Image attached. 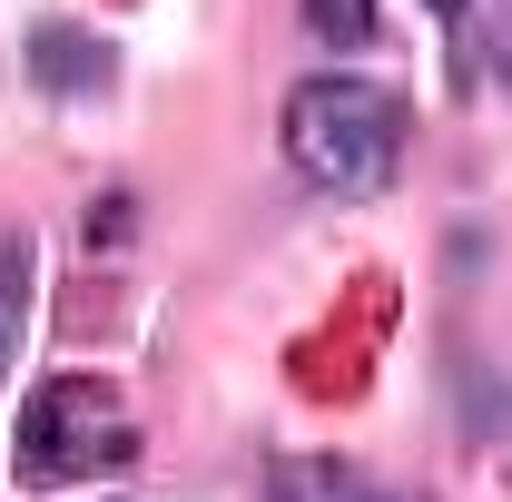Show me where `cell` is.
I'll list each match as a JSON object with an SVG mask.
<instances>
[{"instance_id": "6da1fadb", "label": "cell", "mask_w": 512, "mask_h": 502, "mask_svg": "<svg viewBox=\"0 0 512 502\" xmlns=\"http://www.w3.org/2000/svg\"><path fill=\"white\" fill-rule=\"evenodd\" d=\"M276 138H286V168L325 197H375L394 168H404V99L384 79H355V69H316L286 89L276 109Z\"/></svg>"}, {"instance_id": "7a4b0ae2", "label": "cell", "mask_w": 512, "mask_h": 502, "mask_svg": "<svg viewBox=\"0 0 512 502\" xmlns=\"http://www.w3.org/2000/svg\"><path fill=\"white\" fill-rule=\"evenodd\" d=\"M119 463H138V414L99 375H50L10 424L20 483H89V473H119Z\"/></svg>"}, {"instance_id": "3957f363", "label": "cell", "mask_w": 512, "mask_h": 502, "mask_svg": "<svg viewBox=\"0 0 512 502\" xmlns=\"http://www.w3.org/2000/svg\"><path fill=\"white\" fill-rule=\"evenodd\" d=\"M266 502H424V493H394L365 463H335V453H276L266 463Z\"/></svg>"}, {"instance_id": "277c9868", "label": "cell", "mask_w": 512, "mask_h": 502, "mask_svg": "<svg viewBox=\"0 0 512 502\" xmlns=\"http://www.w3.org/2000/svg\"><path fill=\"white\" fill-rule=\"evenodd\" d=\"M20 315H30V247H0V375L20 355Z\"/></svg>"}, {"instance_id": "5b68a950", "label": "cell", "mask_w": 512, "mask_h": 502, "mask_svg": "<svg viewBox=\"0 0 512 502\" xmlns=\"http://www.w3.org/2000/svg\"><path fill=\"white\" fill-rule=\"evenodd\" d=\"M40 79L50 89H89V79H109V60H89V40H69V30H40Z\"/></svg>"}, {"instance_id": "8992f818", "label": "cell", "mask_w": 512, "mask_h": 502, "mask_svg": "<svg viewBox=\"0 0 512 502\" xmlns=\"http://www.w3.org/2000/svg\"><path fill=\"white\" fill-rule=\"evenodd\" d=\"M306 30L335 40V50H365L375 40V0H306Z\"/></svg>"}, {"instance_id": "52a82bcc", "label": "cell", "mask_w": 512, "mask_h": 502, "mask_svg": "<svg viewBox=\"0 0 512 502\" xmlns=\"http://www.w3.org/2000/svg\"><path fill=\"white\" fill-rule=\"evenodd\" d=\"M493 69L512 79V0H493Z\"/></svg>"}, {"instance_id": "ba28073f", "label": "cell", "mask_w": 512, "mask_h": 502, "mask_svg": "<svg viewBox=\"0 0 512 502\" xmlns=\"http://www.w3.org/2000/svg\"><path fill=\"white\" fill-rule=\"evenodd\" d=\"M424 10H434V20H453V30H463V20H483L493 0H424Z\"/></svg>"}]
</instances>
